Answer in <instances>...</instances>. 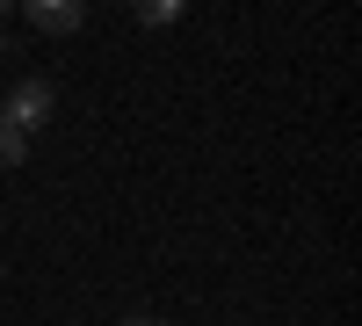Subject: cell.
Here are the masks:
<instances>
[{"label": "cell", "mask_w": 362, "mask_h": 326, "mask_svg": "<svg viewBox=\"0 0 362 326\" xmlns=\"http://www.w3.org/2000/svg\"><path fill=\"white\" fill-rule=\"evenodd\" d=\"M124 326H160V319H145V312H131V319H124Z\"/></svg>", "instance_id": "5b68a950"}, {"label": "cell", "mask_w": 362, "mask_h": 326, "mask_svg": "<svg viewBox=\"0 0 362 326\" xmlns=\"http://www.w3.org/2000/svg\"><path fill=\"white\" fill-rule=\"evenodd\" d=\"M0 15H8V8H0Z\"/></svg>", "instance_id": "8992f818"}, {"label": "cell", "mask_w": 362, "mask_h": 326, "mask_svg": "<svg viewBox=\"0 0 362 326\" xmlns=\"http://www.w3.org/2000/svg\"><path fill=\"white\" fill-rule=\"evenodd\" d=\"M87 8L80 0H29V29H44V37H66V29H80Z\"/></svg>", "instance_id": "7a4b0ae2"}, {"label": "cell", "mask_w": 362, "mask_h": 326, "mask_svg": "<svg viewBox=\"0 0 362 326\" xmlns=\"http://www.w3.org/2000/svg\"><path fill=\"white\" fill-rule=\"evenodd\" d=\"M145 29H167V22H181V0H153V8H145V0H138V8H131Z\"/></svg>", "instance_id": "277c9868"}, {"label": "cell", "mask_w": 362, "mask_h": 326, "mask_svg": "<svg viewBox=\"0 0 362 326\" xmlns=\"http://www.w3.org/2000/svg\"><path fill=\"white\" fill-rule=\"evenodd\" d=\"M22 160H29V131L0 109V167H22Z\"/></svg>", "instance_id": "3957f363"}, {"label": "cell", "mask_w": 362, "mask_h": 326, "mask_svg": "<svg viewBox=\"0 0 362 326\" xmlns=\"http://www.w3.org/2000/svg\"><path fill=\"white\" fill-rule=\"evenodd\" d=\"M0 109H8L15 124H22L29 138H37V131L51 124V109H58V95H51V80H15V95L0 102Z\"/></svg>", "instance_id": "6da1fadb"}]
</instances>
